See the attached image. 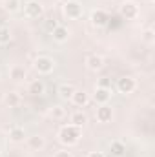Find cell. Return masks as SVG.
I'll list each match as a JSON object with an SVG mask.
<instances>
[{"label":"cell","mask_w":155,"mask_h":157,"mask_svg":"<svg viewBox=\"0 0 155 157\" xmlns=\"http://www.w3.org/2000/svg\"><path fill=\"white\" fill-rule=\"evenodd\" d=\"M57 137H59V143L62 146H66V148L75 146L80 141V137H82V128L73 126V124H64V126H60Z\"/></svg>","instance_id":"obj_1"},{"label":"cell","mask_w":155,"mask_h":157,"mask_svg":"<svg viewBox=\"0 0 155 157\" xmlns=\"http://www.w3.org/2000/svg\"><path fill=\"white\" fill-rule=\"evenodd\" d=\"M55 66H57L55 59H51V57H47V55H39V57L33 60V68H35V71L40 73V75H49V73H53Z\"/></svg>","instance_id":"obj_2"},{"label":"cell","mask_w":155,"mask_h":157,"mask_svg":"<svg viewBox=\"0 0 155 157\" xmlns=\"http://www.w3.org/2000/svg\"><path fill=\"white\" fill-rule=\"evenodd\" d=\"M62 13L70 20H78L84 15V6L78 0H66L64 6H62Z\"/></svg>","instance_id":"obj_3"},{"label":"cell","mask_w":155,"mask_h":157,"mask_svg":"<svg viewBox=\"0 0 155 157\" xmlns=\"http://www.w3.org/2000/svg\"><path fill=\"white\" fill-rule=\"evenodd\" d=\"M141 9H139V4L131 2V0H124L120 6H119V15L124 18V20H135L139 17Z\"/></svg>","instance_id":"obj_4"},{"label":"cell","mask_w":155,"mask_h":157,"mask_svg":"<svg viewBox=\"0 0 155 157\" xmlns=\"http://www.w3.org/2000/svg\"><path fill=\"white\" fill-rule=\"evenodd\" d=\"M89 22H91L93 28H106L108 22H110V15H108L106 9L97 7V9L91 11V15H89Z\"/></svg>","instance_id":"obj_5"},{"label":"cell","mask_w":155,"mask_h":157,"mask_svg":"<svg viewBox=\"0 0 155 157\" xmlns=\"http://www.w3.org/2000/svg\"><path fill=\"white\" fill-rule=\"evenodd\" d=\"M117 90L122 95H130L137 90V80L133 77H130V75H124V77H120L117 80Z\"/></svg>","instance_id":"obj_6"},{"label":"cell","mask_w":155,"mask_h":157,"mask_svg":"<svg viewBox=\"0 0 155 157\" xmlns=\"http://www.w3.org/2000/svg\"><path fill=\"white\" fill-rule=\"evenodd\" d=\"M24 15L28 18H40L44 15V6L39 0H29L24 4Z\"/></svg>","instance_id":"obj_7"},{"label":"cell","mask_w":155,"mask_h":157,"mask_svg":"<svg viewBox=\"0 0 155 157\" xmlns=\"http://www.w3.org/2000/svg\"><path fill=\"white\" fill-rule=\"evenodd\" d=\"M95 119H97V122H100V124L112 122V121H113V108L108 106V104H99L97 110H95Z\"/></svg>","instance_id":"obj_8"},{"label":"cell","mask_w":155,"mask_h":157,"mask_svg":"<svg viewBox=\"0 0 155 157\" xmlns=\"http://www.w3.org/2000/svg\"><path fill=\"white\" fill-rule=\"evenodd\" d=\"M86 68H88L89 71H93V73L100 71V70L104 68V57L99 55V53H91V55H88V57H86Z\"/></svg>","instance_id":"obj_9"},{"label":"cell","mask_w":155,"mask_h":157,"mask_svg":"<svg viewBox=\"0 0 155 157\" xmlns=\"http://www.w3.org/2000/svg\"><path fill=\"white\" fill-rule=\"evenodd\" d=\"M51 37H53V40H55L57 44H64V42H68V40H70V37H71V31H70L66 26L59 24V26L51 31Z\"/></svg>","instance_id":"obj_10"},{"label":"cell","mask_w":155,"mask_h":157,"mask_svg":"<svg viewBox=\"0 0 155 157\" xmlns=\"http://www.w3.org/2000/svg\"><path fill=\"white\" fill-rule=\"evenodd\" d=\"M75 84H71V82H62V84H59V88H57V93H59V97L62 99V101H71V97H73V93H75Z\"/></svg>","instance_id":"obj_11"},{"label":"cell","mask_w":155,"mask_h":157,"mask_svg":"<svg viewBox=\"0 0 155 157\" xmlns=\"http://www.w3.org/2000/svg\"><path fill=\"white\" fill-rule=\"evenodd\" d=\"M44 146H46V137H44V135L35 133V135L28 137V148H29V150L40 152V150H44Z\"/></svg>","instance_id":"obj_12"},{"label":"cell","mask_w":155,"mask_h":157,"mask_svg":"<svg viewBox=\"0 0 155 157\" xmlns=\"http://www.w3.org/2000/svg\"><path fill=\"white\" fill-rule=\"evenodd\" d=\"M9 78H11L15 84H22V82L28 78L26 68H22V66H13V68L9 70Z\"/></svg>","instance_id":"obj_13"},{"label":"cell","mask_w":155,"mask_h":157,"mask_svg":"<svg viewBox=\"0 0 155 157\" xmlns=\"http://www.w3.org/2000/svg\"><path fill=\"white\" fill-rule=\"evenodd\" d=\"M71 102H73L77 108L88 106V102H89V93H88L86 90H75V93H73V97H71Z\"/></svg>","instance_id":"obj_14"},{"label":"cell","mask_w":155,"mask_h":157,"mask_svg":"<svg viewBox=\"0 0 155 157\" xmlns=\"http://www.w3.org/2000/svg\"><path fill=\"white\" fill-rule=\"evenodd\" d=\"M112 99V90H106V88H95V93H93V101L97 104H108Z\"/></svg>","instance_id":"obj_15"},{"label":"cell","mask_w":155,"mask_h":157,"mask_svg":"<svg viewBox=\"0 0 155 157\" xmlns=\"http://www.w3.org/2000/svg\"><path fill=\"white\" fill-rule=\"evenodd\" d=\"M108 152L112 157H124L126 155V144L122 141H112L108 146Z\"/></svg>","instance_id":"obj_16"},{"label":"cell","mask_w":155,"mask_h":157,"mask_svg":"<svg viewBox=\"0 0 155 157\" xmlns=\"http://www.w3.org/2000/svg\"><path fill=\"white\" fill-rule=\"evenodd\" d=\"M24 139H26V130L22 126H13L9 130V141L11 143L18 144V143H24Z\"/></svg>","instance_id":"obj_17"},{"label":"cell","mask_w":155,"mask_h":157,"mask_svg":"<svg viewBox=\"0 0 155 157\" xmlns=\"http://www.w3.org/2000/svg\"><path fill=\"white\" fill-rule=\"evenodd\" d=\"M4 102H6V106H9V108H18L20 102H22V97H20L18 91H9V93L4 95Z\"/></svg>","instance_id":"obj_18"},{"label":"cell","mask_w":155,"mask_h":157,"mask_svg":"<svg viewBox=\"0 0 155 157\" xmlns=\"http://www.w3.org/2000/svg\"><path fill=\"white\" fill-rule=\"evenodd\" d=\"M47 117L53 119V121H62V119L66 117V108H64L62 104H55V106H51V108H49Z\"/></svg>","instance_id":"obj_19"},{"label":"cell","mask_w":155,"mask_h":157,"mask_svg":"<svg viewBox=\"0 0 155 157\" xmlns=\"http://www.w3.org/2000/svg\"><path fill=\"white\" fill-rule=\"evenodd\" d=\"M28 91H29L31 95H44V93H46V84H44L40 78H35V80L29 82Z\"/></svg>","instance_id":"obj_20"},{"label":"cell","mask_w":155,"mask_h":157,"mask_svg":"<svg viewBox=\"0 0 155 157\" xmlns=\"http://www.w3.org/2000/svg\"><path fill=\"white\" fill-rule=\"evenodd\" d=\"M88 122V115L84 113V112H73L71 113V117H70V124H73V126H78V128H82L84 124Z\"/></svg>","instance_id":"obj_21"},{"label":"cell","mask_w":155,"mask_h":157,"mask_svg":"<svg viewBox=\"0 0 155 157\" xmlns=\"http://www.w3.org/2000/svg\"><path fill=\"white\" fill-rule=\"evenodd\" d=\"M20 6H22L20 0H4V7H6V11H9V13H17V11L20 9Z\"/></svg>","instance_id":"obj_22"},{"label":"cell","mask_w":155,"mask_h":157,"mask_svg":"<svg viewBox=\"0 0 155 157\" xmlns=\"http://www.w3.org/2000/svg\"><path fill=\"white\" fill-rule=\"evenodd\" d=\"M11 42V31L6 26H0V46H6Z\"/></svg>","instance_id":"obj_23"},{"label":"cell","mask_w":155,"mask_h":157,"mask_svg":"<svg viewBox=\"0 0 155 157\" xmlns=\"http://www.w3.org/2000/svg\"><path fill=\"white\" fill-rule=\"evenodd\" d=\"M142 40H144L146 44H153V42H155V31H153V28H146V29L142 31Z\"/></svg>","instance_id":"obj_24"},{"label":"cell","mask_w":155,"mask_h":157,"mask_svg":"<svg viewBox=\"0 0 155 157\" xmlns=\"http://www.w3.org/2000/svg\"><path fill=\"white\" fill-rule=\"evenodd\" d=\"M97 86H99V88H106V90H112V78H108V77L99 78Z\"/></svg>","instance_id":"obj_25"},{"label":"cell","mask_w":155,"mask_h":157,"mask_svg":"<svg viewBox=\"0 0 155 157\" xmlns=\"http://www.w3.org/2000/svg\"><path fill=\"white\" fill-rule=\"evenodd\" d=\"M57 26H59V22H57V20H53V18L46 20V24H44V28H46V29H47L49 33H51V31H53V29H55Z\"/></svg>","instance_id":"obj_26"},{"label":"cell","mask_w":155,"mask_h":157,"mask_svg":"<svg viewBox=\"0 0 155 157\" xmlns=\"http://www.w3.org/2000/svg\"><path fill=\"white\" fill-rule=\"evenodd\" d=\"M53 157H73V154H71L68 148H62V150H57Z\"/></svg>","instance_id":"obj_27"},{"label":"cell","mask_w":155,"mask_h":157,"mask_svg":"<svg viewBox=\"0 0 155 157\" xmlns=\"http://www.w3.org/2000/svg\"><path fill=\"white\" fill-rule=\"evenodd\" d=\"M88 157H106L104 155V152H99V150H93V152H89Z\"/></svg>","instance_id":"obj_28"},{"label":"cell","mask_w":155,"mask_h":157,"mask_svg":"<svg viewBox=\"0 0 155 157\" xmlns=\"http://www.w3.org/2000/svg\"><path fill=\"white\" fill-rule=\"evenodd\" d=\"M55 2H66V0H55Z\"/></svg>","instance_id":"obj_29"},{"label":"cell","mask_w":155,"mask_h":157,"mask_svg":"<svg viewBox=\"0 0 155 157\" xmlns=\"http://www.w3.org/2000/svg\"><path fill=\"white\" fill-rule=\"evenodd\" d=\"M0 157H4V155H2V152H0Z\"/></svg>","instance_id":"obj_30"}]
</instances>
